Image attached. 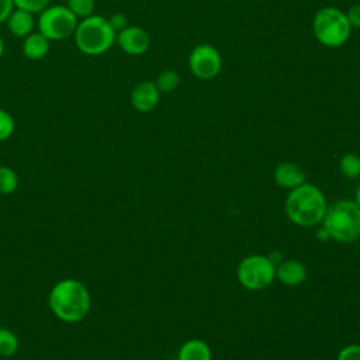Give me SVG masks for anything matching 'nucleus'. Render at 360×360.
<instances>
[{"label": "nucleus", "mask_w": 360, "mask_h": 360, "mask_svg": "<svg viewBox=\"0 0 360 360\" xmlns=\"http://www.w3.org/2000/svg\"><path fill=\"white\" fill-rule=\"evenodd\" d=\"M48 304L58 319L66 323H77L90 312V291L76 278H63L52 285Z\"/></svg>", "instance_id": "obj_1"}, {"label": "nucleus", "mask_w": 360, "mask_h": 360, "mask_svg": "<svg viewBox=\"0 0 360 360\" xmlns=\"http://www.w3.org/2000/svg\"><path fill=\"white\" fill-rule=\"evenodd\" d=\"M328 204L315 184L304 183L290 190L285 198V214L298 226H314L322 222Z\"/></svg>", "instance_id": "obj_2"}, {"label": "nucleus", "mask_w": 360, "mask_h": 360, "mask_svg": "<svg viewBox=\"0 0 360 360\" xmlns=\"http://www.w3.org/2000/svg\"><path fill=\"white\" fill-rule=\"evenodd\" d=\"M115 37L117 32L108 18L98 14H91L80 20L73 34L77 49L87 56L105 53L114 45Z\"/></svg>", "instance_id": "obj_3"}, {"label": "nucleus", "mask_w": 360, "mask_h": 360, "mask_svg": "<svg viewBox=\"0 0 360 360\" xmlns=\"http://www.w3.org/2000/svg\"><path fill=\"white\" fill-rule=\"evenodd\" d=\"M330 239L352 243L360 238V208L352 200H339L328 205L322 219Z\"/></svg>", "instance_id": "obj_4"}, {"label": "nucleus", "mask_w": 360, "mask_h": 360, "mask_svg": "<svg viewBox=\"0 0 360 360\" xmlns=\"http://www.w3.org/2000/svg\"><path fill=\"white\" fill-rule=\"evenodd\" d=\"M312 28L318 42L328 48L342 46L352 31L346 14L336 7L319 8L314 15Z\"/></svg>", "instance_id": "obj_5"}, {"label": "nucleus", "mask_w": 360, "mask_h": 360, "mask_svg": "<svg viewBox=\"0 0 360 360\" xmlns=\"http://www.w3.org/2000/svg\"><path fill=\"white\" fill-rule=\"evenodd\" d=\"M77 22L79 20L65 4H56L48 6L38 14L37 27L49 41H62L73 37Z\"/></svg>", "instance_id": "obj_6"}, {"label": "nucleus", "mask_w": 360, "mask_h": 360, "mask_svg": "<svg viewBox=\"0 0 360 360\" xmlns=\"http://www.w3.org/2000/svg\"><path fill=\"white\" fill-rule=\"evenodd\" d=\"M236 278L246 290L260 291L269 287L276 278V266L267 256L250 255L239 263Z\"/></svg>", "instance_id": "obj_7"}, {"label": "nucleus", "mask_w": 360, "mask_h": 360, "mask_svg": "<svg viewBox=\"0 0 360 360\" xmlns=\"http://www.w3.org/2000/svg\"><path fill=\"white\" fill-rule=\"evenodd\" d=\"M188 66L197 79L210 80L219 73L222 59L217 48L208 44H201L191 51L188 56Z\"/></svg>", "instance_id": "obj_8"}, {"label": "nucleus", "mask_w": 360, "mask_h": 360, "mask_svg": "<svg viewBox=\"0 0 360 360\" xmlns=\"http://www.w3.org/2000/svg\"><path fill=\"white\" fill-rule=\"evenodd\" d=\"M115 42L118 44L120 49L124 51L125 53L138 56V55L145 53L149 49L150 38H149V34L143 28L135 27V25H128L124 30L117 32Z\"/></svg>", "instance_id": "obj_9"}, {"label": "nucleus", "mask_w": 360, "mask_h": 360, "mask_svg": "<svg viewBox=\"0 0 360 360\" xmlns=\"http://www.w3.org/2000/svg\"><path fill=\"white\" fill-rule=\"evenodd\" d=\"M159 93L153 82H141L131 91V104L139 112H149L158 105Z\"/></svg>", "instance_id": "obj_10"}, {"label": "nucleus", "mask_w": 360, "mask_h": 360, "mask_svg": "<svg viewBox=\"0 0 360 360\" xmlns=\"http://www.w3.org/2000/svg\"><path fill=\"white\" fill-rule=\"evenodd\" d=\"M274 181L283 187V188H288L292 190L301 184L305 183V173L304 170L292 163V162H281L276 166L274 173H273Z\"/></svg>", "instance_id": "obj_11"}, {"label": "nucleus", "mask_w": 360, "mask_h": 360, "mask_svg": "<svg viewBox=\"0 0 360 360\" xmlns=\"http://www.w3.org/2000/svg\"><path fill=\"white\" fill-rule=\"evenodd\" d=\"M276 277L284 285H300L307 278V267L298 260L284 259L278 266H276Z\"/></svg>", "instance_id": "obj_12"}, {"label": "nucleus", "mask_w": 360, "mask_h": 360, "mask_svg": "<svg viewBox=\"0 0 360 360\" xmlns=\"http://www.w3.org/2000/svg\"><path fill=\"white\" fill-rule=\"evenodd\" d=\"M8 31L17 37V38H25L31 32H34V28L37 25V21L34 18V14L21 10V8H14L8 18L6 20Z\"/></svg>", "instance_id": "obj_13"}, {"label": "nucleus", "mask_w": 360, "mask_h": 360, "mask_svg": "<svg viewBox=\"0 0 360 360\" xmlns=\"http://www.w3.org/2000/svg\"><path fill=\"white\" fill-rule=\"evenodd\" d=\"M49 48L51 41L38 31H34L30 35H27L22 42V53L30 60L44 59L48 55Z\"/></svg>", "instance_id": "obj_14"}, {"label": "nucleus", "mask_w": 360, "mask_h": 360, "mask_svg": "<svg viewBox=\"0 0 360 360\" xmlns=\"http://www.w3.org/2000/svg\"><path fill=\"white\" fill-rule=\"evenodd\" d=\"M212 353L207 342L201 339L186 340L179 349V360H211Z\"/></svg>", "instance_id": "obj_15"}, {"label": "nucleus", "mask_w": 360, "mask_h": 360, "mask_svg": "<svg viewBox=\"0 0 360 360\" xmlns=\"http://www.w3.org/2000/svg\"><path fill=\"white\" fill-rule=\"evenodd\" d=\"M20 346L17 335L8 328H0V356L11 357L17 353Z\"/></svg>", "instance_id": "obj_16"}, {"label": "nucleus", "mask_w": 360, "mask_h": 360, "mask_svg": "<svg viewBox=\"0 0 360 360\" xmlns=\"http://www.w3.org/2000/svg\"><path fill=\"white\" fill-rule=\"evenodd\" d=\"M18 187V176L8 166H0V194L8 195Z\"/></svg>", "instance_id": "obj_17"}, {"label": "nucleus", "mask_w": 360, "mask_h": 360, "mask_svg": "<svg viewBox=\"0 0 360 360\" xmlns=\"http://www.w3.org/2000/svg\"><path fill=\"white\" fill-rule=\"evenodd\" d=\"M340 173L347 179L360 176V156L356 153H346L339 162Z\"/></svg>", "instance_id": "obj_18"}, {"label": "nucleus", "mask_w": 360, "mask_h": 360, "mask_svg": "<svg viewBox=\"0 0 360 360\" xmlns=\"http://www.w3.org/2000/svg\"><path fill=\"white\" fill-rule=\"evenodd\" d=\"M65 6L75 14L79 21L94 14L96 8L94 0H66Z\"/></svg>", "instance_id": "obj_19"}, {"label": "nucleus", "mask_w": 360, "mask_h": 360, "mask_svg": "<svg viewBox=\"0 0 360 360\" xmlns=\"http://www.w3.org/2000/svg\"><path fill=\"white\" fill-rule=\"evenodd\" d=\"M179 83H180V77H179L177 72H174L172 69H166L159 73L155 84L159 89V91L169 93V91H173L179 86Z\"/></svg>", "instance_id": "obj_20"}, {"label": "nucleus", "mask_w": 360, "mask_h": 360, "mask_svg": "<svg viewBox=\"0 0 360 360\" xmlns=\"http://www.w3.org/2000/svg\"><path fill=\"white\" fill-rule=\"evenodd\" d=\"M13 3L14 8H21L35 15L44 11L49 6L51 0H13Z\"/></svg>", "instance_id": "obj_21"}, {"label": "nucleus", "mask_w": 360, "mask_h": 360, "mask_svg": "<svg viewBox=\"0 0 360 360\" xmlns=\"http://www.w3.org/2000/svg\"><path fill=\"white\" fill-rule=\"evenodd\" d=\"M14 129H15L14 118L11 117L10 112L0 108V142L7 141L14 134Z\"/></svg>", "instance_id": "obj_22"}, {"label": "nucleus", "mask_w": 360, "mask_h": 360, "mask_svg": "<svg viewBox=\"0 0 360 360\" xmlns=\"http://www.w3.org/2000/svg\"><path fill=\"white\" fill-rule=\"evenodd\" d=\"M336 360H360V345L357 343L346 345L338 353Z\"/></svg>", "instance_id": "obj_23"}, {"label": "nucleus", "mask_w": 360, "mask_h": 360, "mask_svg": "<svg viewBox=\"0 0 360 360\" xmlns=\"http://www.w3.org/2000/svg\"><path fill=\"white\" fill-rule=\"evenodd\" d=\"M346 17H347V21L350 24V27L353 28H360V3L352 6L347 13H346Z\"/></svg>", "instance_id": "obj_24"}, {"label": "nucleus", "mask_w": 360, "mask_h": 360, "mask_svg": "<svg viewBox=\"0 0 360 360\" xmlns=\"http://www.w3.org/2000/svg\"><path fill=\"white\" fill-rule=\"evenodd\" d=\"M108 21H110V24H111V27L114 28L115 32H118V31L124 30L125 27H128V25H127V22H128L127 15H124L122 13H115V14H112V15L108 18Z\"/></svg>", "instance_id": "obj_25"}, {"label": "nucleus", "mask_w": 360, "mask_h": 360, "mask_svg": "<svg viewBox=\"0 0 360 360\" xmlns=\"http://www.w3.org/2000/svg\"><path fill=\"white\" fill-rule=\"evenodd\" d=\"M14 10L13 0H0V24L6 22L10 13Z\"/></svg>", "instance_id": "obj_26"}, {"label": "nucleus", "mask_w": 360, "mask_h": 360, "mask_svg": "<svg viewBox=\"0 0 360 360\" xmlns=\"http://www.w3.org/2000/svg\"><path fill=\"white\" fill-rule=\"evenodd\" d=\"M267 257H269V260H270L274 266H278V264L284 260V257H283V255H281L280 252H271Z\"/></svg>", "instance_id": "obj_27"}, {"label": "nucleus", "mask_w": 360, "mask_h": 360, "mask_svg": "<svg viewBox=\"0 0 360 360\" xmlns=\"http://www.w3.org/2000/svg\"><path fill=\"white\" fill-rule=\"evenodd\" d=\"M315 238H316L318 240H321V242H326V240H329V239H330V236H329V233L326 232V229H325V228L318 229V231H316V233H315Z\"/></svg>", "instance_id": "obj_28"}, {"label": "nucleus", "mask_w": 360, "mask_h": 360, "mask_svg": "<svg viewBox=\"0 0 360 360\" xmlns=\"http://www.w3.org/2000/svg\"><path fill=\"white\" fill-rule=\"evenodd\" d=\"M354 202L357 204V207L360 208V184H359V187H357V190H356V197H354Z\"/></svg>", "instance_id": "obj_29"}, {"label": "nucleus", "mask_w": 360, "mask_h": 360, "mask_svg": "<svg viewBox=\"0 0 360 360\" xmlns=\"http://www.w3.org/2000/svg\"><path fill=\"white\" fill-rule=\"evenodd\" d=\"M3 53H4V41H3V38L0 37V58L3 56Z\"/></svg>", "instance_id": "obj_30"}]
</instances>
